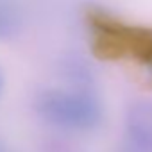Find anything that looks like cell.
I'll list each match as a JSON object with an SVG mask.
<instances>
[{"label": "cell", "instance_id": "obj_1", "mask_svg": "<svg viewBox=\"0 0 152 152\" xmlns=\"http://www.w3.org/2000/svg\"><path fill=\"white\" fill-rule=\"evenodd\" d=\"M34 107L43 120L61 129H90L100 118L97 100L86 91L47 90L36 97Z\"/></svg>", "mask_w": 152, "mask_h": 152}, {"label": "cell", "instance_id": "obj_2", "mask_svg": "<svg viewBox=\"0 0 152 152\" xmlns=\"http://www.w3.org/2000/svg\"><path fill=\"white\" fill-rule=\"evenodd\" d=\"M20 18L16 7H11L9 2L0 0V39L6 41L15 38L20 32Z\"/></svg>", "mask_w": 152, "mask_h": 152}, {"label": "cell", "instance_id": "obj_3", "mask_svg": "<svg viewBox=\"0 0 152 152\" xmlns=\"http://www.w3.org/2000/svg\"><path fill=\"white\" fill-rule=\"evenodd\" d=\"M4 90H6V77H4V72L0 70V99L4 95Z\"/></svg>", "mask_w": 152, "mask_h": 152}, {"label": "cell", "instance_id": "obj_4", "mask_svg": "<svg viewBox=\"0 0 152 152\" xmlns=\"http://www.w3.org/2000/svg\"><path fill=\"white\" fill-rule=\"evenodd\" d=\"M0 152H9V148H7V145L4 141H0Z\"/></svg>", "mask_w": 152, "mask_h": 152}]
</instances>
